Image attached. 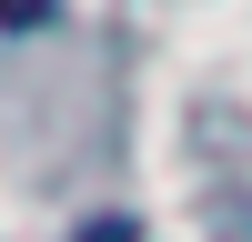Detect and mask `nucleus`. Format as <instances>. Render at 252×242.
Returning a JSON list of instances; mask_svg holds the SVG:
<instances>
[{"label":"nucleus","instance_id":"f257e3e1","mask_svg":"<svg viewBox=\"0 0 252 242\" xmlns=\"http://www.w3.org/2000/svg\"><path fill=\"white\" fill-rule=\"evenodd\" d=\"M71 242H141V222H131V212H101V222H81Z\"/></svg>","mask_w":252,"mask_h":242},{"label":"nucleus","instance_id":"f03ea898","mask_svg":"<svg viewBox=\"0 0 252 242\" xmlns=\"http://www.w3.org/2000/svg\"><path fill=\"white\" fill-rule=\"evenodd\" d=\"M51 10H61V0H0V30H40Z\"/></svg>","mask_w":252,"mask_h":242}]
</instances>
